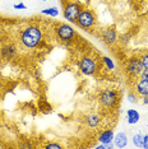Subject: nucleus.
I'll use <instances>...</instances> for the list:
<instances>
[{
	"label": "nucleus",
	"mask_w": 148,
	"mask_h": 149,
	"mask_svg": "<svg viewBox=\"0 0 148 149\" xmlns=\"http://www.w3.org/2000/svg\"><path fill=\"white\" fill-rule=\"evenodd\" d=\"M19 41L26 49H36L42 41V32L40 27L35 24L27 26L19 36Z\"/></svg>",
	"instance_id": "1"
},
{
	"label": "nucleus",
	"mask_w": 148,
	"mask_h": 149,
	"mask_svg": "<svg viewBox=\"0 0 148 149\" xmlns=\"http://www.w3.org/2000/svg\"><path fill=\"white\" fill-rule=\"evenodd\" d=\"M100 103L106 110H114L119 104L120 94L116 89H105L100 94Z\"/></svg>",
	"instance_id": "2"
},
{
	"label": "nucleus",
	"mask_w": 148,
	"mask_h": 149,
	"mask_svg": "<svg viewBox=\"0 0 148 149\" xmlns=\"http://www.w3.org/2000/svg\"><path fill=\"white\" fill-rule=\"evenodd\" d=\"M63 14L64 18L70 23H75L79 17V13L82 12V5L77 1H64L63 0Z\"/></svg>",
	"instance_id": "3"
},
{
	"label": "nucleus",
	"mask_w": 148,
	"mask_h": 149,
	"mask_svg": "<svg viewBox=\"0 0 148 149\" xmlns=\"http://www.w3.org/2000/svg\"><path fill=\"white\" fill-rule=\"evenodd\" d=\"M77 24L83 29H89L96 24V15L95 13L89 9H82V12L79 13V17L77 19Z\"/></svg>",
	"instance_id": "4"
},
{
	"label": "nucleus",
	"mask_w": 148,
	"mask_h": 149,
	"mask_svg": "<svg viewBox=\"0 0 148 149\" xmlns=\"http://www.w3.org/2000/svg\"><path fill=\"white\" fill-rule=\"evenodd\" d=\"M97 68H98L97 61L92 56H83L79 61V70L83 75L87 77L93 75L97 72Z\"/></svg>",
	"instance_id": "5"
},
{
	"label": "nucleus",
	"mask_w": 148,
	"mask_h": 149,
	"mask_svg": "<svg viewBox=\"0 0 148 149\" xmlns=\"http://www.w3.org/2000/svg\"><path fill=\"white\" fill-rule=\"evenodd\" d=\"M144 66L142 64V60L138 56H133L130 59H128V61L125 64V70L132 78H137L140 75V73L143 72Z\"/></svg>",
	"instance_id": "6"
},
{
	"label": "nucleus",
	"mask_w": 148,
	"mask_h": 149,
	"mask_svg": "<svg viewBox=\"0 0 148 149\" xmlns=\"http://www.w3.org/2000/svg\"><path fill=\"white\" fill-rule=\"evenodd\" d=\"M75 36V31L70 24H66V23H61V24L58 26L56 28V37L63 42H68L72 41Z\"/></svg>",
	"instance_id": "7"
},
{
	"label": "nucleus",
	"mask_w": 148,
	"mask_h": 149,
	"mask_svg": "<svg viewBox=\"0 0 148 149\" xmlns=\"http://www.w3.org/2000/svg\"><path fill=\"white\" fill-rule=\"evenodd\" d=\"M101 38H102V41L106 43V45H114V43L117 42V40H119V36H117V32L115 28H107L105 31L102 32V35H101Z\"/></svg>",
	"instance_id": "8"
},
{
	"label": "nucleus",
	"mask_w": 148,
	"mask_h": 149,
	"mask_svg": "<svg viewBox=\"0 0 148 149\" xmlns=\"http://www.w3.org/2000/svg\"><path fill=\"white\" fill-rule=\"evenodd\" d=\"M0 55H1V59H5V60L14 59L17 55V47L14 45H12V43L1 46V49H0Z\"/></svg>",
	"instance_id": "9"
},
{
	"label": "nucleus",
	"mask_w": 148,
	"mask_h": 149,
	"mask_svg": "<svg viewBox=\"0 0 148 149\" xmlns=\"http://www.w3.org/2000/svg\"><path fill=\"white\" fill-rule=\"evenodd\" d=\"M114 136H115V133H114L112 129H106V130H102L98 134L97 140H98L100 143L109 144V143H112L114 141Z\"/></svg>",
	"instance_id": "10"
},
{
	"label": "nucleus",
	"mask_w": 148,
	"mask_h": 149,
	"mask_svg": "<svg viewBox=\"0 0 148 149\" xmlns=\"http://www.w3.org/2000/svg\"><path fill=\"white\" fill-rule=\"evenodd\" d=\"M135 93L137 96H140V97H144L148 94V79H139L137 80L135 83Z\"/></svg>",
	"instance_id": "11"
},
{
	"label": "nucleus",
	"mask_w": 148,
	"mask_h": 149,
	"mask_svg": "<svg viewBox=\"0 0 148 149\" xmlns=\"http://www.w3.org/2000/svg\"><path fill=\"white\" fill-rule=\"evenodd\" d=\"M114 144H115L116 148H126L128 147V135L125 133H117L115 136H114Z\"/></svg>",
	"instance_id": "12"
},
{
	"label": "nucleus",
	"mask_w": 148,
	"mask_h": 149,
	"mask_svg": "<svg viewBox=\"0 0 148 149\" xmlns=\"http://www.w3.org/2000/svg\"><path fill=\"white\" fill-rule=\"evenodd\" d=\"M86 124L89 129H97L101 124V117L97 113H91L86 117Z\"/></svg>",
	"instance_id": "13"
},
{
	"label": "nucleus",
	"mask_w": 148,
	"mask_h": 149,
	"mask_svg": "<svg viewBox=\"0 0 148 149\" xmlns=\"http://www.w3.org/2000/svg\"><path fill=\"white\" fill-rule=\"evenodd\" d=\"M139 120H140V115L137 110L130 108V110L126 111V121L129 125H135L139 123Z\"/></svg>",
	"instance_id": "14"
},
{
	"label": "nucleus",
	"mask_w": 148,
	"mask_h": 149,
	"mask_svg": "<svg viewBox=\"0 0 148 149\" xmlns=\"http://www.w3.org/2000/svg\"><path fill=\"white\" fill-rule=\"evenodd\" d=\"M42 15H47V17H58L59 15V9L54 8V6H50V8H46L41 10Z\"/></svg>",
	"instance_id": "15"
},
{
	"label": "nucleus",
	"mask_w": 148,
	"mask_h": 149,
	"mask_svg": "<svg viewBox=\"0 0 148 149\" xmlns=\"http://www.w3.org/2000/svg\"><path fill=\"white\" fill-rule=\"evenodd\" d=\"M132 141H133V145L135 148H142V141H143V135L142 134H135L134 136L132 138Z\"/></svg>",
	"instance_id": "16"
},
{
	"label": "nucleus",
	"mask_w": 148,
	"mask_h": 149,
	"mask_svg": "<svg viewBox=\"0 0 148 149\" xmlns=\"http://www.w3.org/2000/svg\"><path fill=\"white\" fill-rule=\"evenodd\" d=\"M102 63L105 64L107 70H114L115 69V63H114L112 59H110L109 56H102Z\"/></svg>",
	"instance_id": "17"
},
{
	"label": "nucleus",
	"mask_w": 148,
	"mask_h": 149,
	"mask_svg": "<svg viewBox=\"0 0 148 149\" xmlns=\"http://www.w3.org/2000/svg\"><path fill=\"white\" fill-rule=\"evenodd\" d=\"M43 148L45 149H61L63 147L59 143H49V144H46Z\"/></svg>",
	"instance_id": "18"
},
{
	"label": "nucleus",
	"mask_w": 148,
	"mask_h": 149,
	"mask_svg": "<svg viewBox=\"0 0 148 149\" xmlns=\"http://www.w3.org/2000/svg\"><path fill=\"white\" fill-rule=\"evenodd\" d=\"M128 101H129L130 103H137L138 102V97H137L135 92L134 93H128Z\"/></svg>",
	"instance_id": "19"
},
{
	"label": "nucleus",
	"mask_w": 148,
	"mask_h": 149,
	"mask_svg": "<svg viewBox=\"0 0 148 149\" xmlns=\"http://www.w3.org/2000/svg\"><path fill=\"white\" fill-rule=\"evenodd\" d=\"M140 60H142V64H143L144 69H148V52H146L144 55L140 56Z\"/></svg>",
	"instance_id": "20"
},
{
	"label": "nucleus",
	"mask_w": 148,
	"mask_h": 149,
	"mask_svg": "<svg viewBox=\"0 0 148 149\" xmlns=\"http://www.w3.org/2000/svg\"><path fill=\"white\" fill-rule=\"evenodd\" d=\"M13 8L17 9V10H22V9H27V5L24 3H17V4L13 5Z\"/></svg>",
	"instance_id": "21"
},
{
	"label": "nucleus",
	"mask_w": 148,
	"mask_h": 149,
	"mask_svg": "<svg viewBox=\"0 0 148 149\" xmlns=\"http://www.w3.org/2000/svg\"><path fill=\"white\" fill-rule=\"evenodd\" d=\"M142 148H143V149H148V135H143Z\"/></svg>",
	"instance_id": "22"
},
{
	"label": "nucleus",
	"mask_w": 148,
	"mask_h": 149,
	"mask_svg": "<svg viewBox=\"0 0 148 149\" xmlns=\"http://www.w3.org/2000/svg\"><path fill=\"white\" fill-rule=\"evenodd\" d=\"M139 78H142V79H148V69H143V72L140 73Z\"/></svg>",
	"instance_id": "23"
},
{
	"label": "nucleus",
	"mask_w": 148,
	"mask_h": 149,
	"mask_svg": "<svg viewBox=\"0 0 148 149\" xmlns=\"http://www.w3.org/2000/svg\"><path fill=\"white\" fill-rule=\"evenodd\" d=\"M143 104H147V106H148V94L143 97Z\"/></svg>",
	"instance_id": "24"
},
{
	"label": "nucleus",
	"mask_w": 148,
	"mask_h": 149,
	"mask_svg": "<svg viewBox=\"0 0 148 149\" xmlns=\"http://www.w3.org/2000/svg\"><path fill=\"white\" fill-rule=\"evenodd\" d=\"M21 148H32V145H29V144H22Z\"/></svg>",
	"instance_id": "25"
},
{
	"label": "nucleus",
	"mask_w": 148,
	"mask_h": 149,
	"mask_svg": "<svg viewBox=\"0 0 148 149\" xmlns=\"http://www.w3.org/2000/svg\"><path fill=\"white\" fill-rule=\"evenodd\" d=\"M42 1H47V0H42Z\"/></svg>",
	"instance_id": "26"
}]
</instances>
